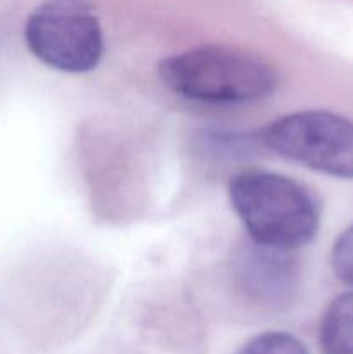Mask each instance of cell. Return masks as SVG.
Returning <instances> with one entry per match:
<instances>
[{
	"mask_svg": "<svg viewBox=\"0 0 353 354\" xmlns=\"http://www.w3.org/2000/svg\"><path fill=\"white\" fill-rule=\"evenodd\" d=\"M159 76L183 99L217 106H239L266 99L277 76L265 59L227 45H201L159 64Z\"/></svg>",
	"mask_w": 353,
	"mask_h": 354,
	"instance_id": "obj_2",
	"label": "cell"
},
{
	"mask_svg": "<svg viewBox=\"0 0 353 354\" xmlns=\"http://www.w3.org/2000/svg\"><path fill=\"white\" fill-rule=\"evenodd\" d=\"M331 265L338 280L353 287V225L336 239L331 251Z\"/></svg>",
	"mask_w": 353,
	"mask_h": 354,
	"instance_id": "obj_8",
	"label": "cell"
},
{
	"mask_svg": "<svg viewBox=\"0 0 353 354\" xmlns=\"http://www.w3.org/2000/svg\"><path fill=\"white\" fill-rule=\"evenodd\" d=\"M228 197L255 244L293 252L317 235V201L293 178L270 171H242L228 183Z\"/></svg>",
	"mask_w": 353,
	"mask_h": 354,
	"instance_id": "obj_1",
	"label": "cell"
},
{
	"mask_svg": "<svg viewBox=\"0 0 353 354\" xmlns=\"http://www.w3.org/2000/svg\"><path fill=\"white\" fill-rule=\"evenodd\" d=\"M263 145L314 171L353 180V121L329 111H300L266 124Z\"/></svg>",
	"mask_w": 353,
	"mask_h": 354,
	"instance_id": "obj_4",
	"label": "cell"
},
{
	"mask_svg": "<svg viewBox=\"0 0 353 354\" xmlns=\"http://www.w3.org/2000/svg\"><path fill=\"white\" fill-rule=\"evenodd\" d=\"M235 275L246 297L263 310H286L298 294L300 272L291 251L251 242L239 256Z\"/></svg>",
	"mask_w": 353,
	"mask_h": 354,
	"instance_id": "obj_5",
	"label": "cell"
},
{
	"mask_svg": "<svg viewBox=\"0 0 353 354\" xmlns=\"http://www.w3.org/2000/svg\"><path fill=\"white\" fill-rule=\"evenodd\" d=\"M318 341L324 354H353V290L329 304L320 322Z\"/></svg>",
	"mask_w": 353,
	"mask_h": 354,
	"instance_id": "obj_6",
	"label": "cell"
},
{
	"mask_svg": "<svg viewBox=\"0 0 353 354\" xmlns=\"http://www.w3.org/2000/svg\"><path fill=\"white\" fill-rule=\"evenodd\" d=\"M237 354H310L301 341L286 332L256 335Z\"/></svg>",
	"mask_w": 353,
	"mask_h": 354,
	"instance_id": "obj_7",
	"label": "cell"
},
{
	"mask_svg": "<svg viewBox=\"0 0 353 354\" xmlns=\"http://www.w3.org/2000/svg\"><path fill=\"white\" fill-rule=\"evenodd\" d=\"M24 38L31 54L62 73L92 71L104 54L99 19L85 0H47L30 14Z\"/></svg>",
	"mask_w": 353,
	"mask_h": 354,
	"instance_id": "obj_3",
	"label": "cell"
}]
</instances>
